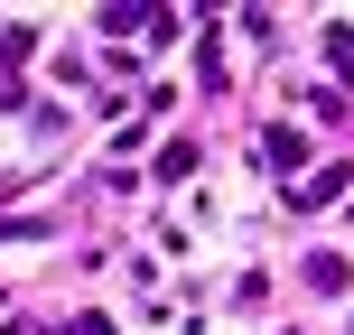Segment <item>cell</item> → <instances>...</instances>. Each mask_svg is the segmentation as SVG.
Returning a JSON list of instances; mask_svg holds the SVG:
<instances>
[{
    "mask_svg": "<svg viewBox=\"0 0 354 335\" xmlns=\"http://www.w3.org/2000/svg\"><path fill=\"white\" fill-rule=\"evenodd\" d=\"M308 280H317V289H345L354 270H345V251H308Z\"/></svg>",
    "mask_w": 354,
    "mask_h": 335,
    "instance_id": "3957f363",
    "label": "cell"
},
{
    "mask_svg": "<svg viewBox=\"0 0 354 335\" xmlns=\"http://www.w3.org/2000/svg\"><path fill=\"white\" fill-rule=\"evenodd\" d=\"M299 159H308V131H289V122H270V131H261V168H270V177H289Z\"/></svg>",
    "mask_w": 354,
    "mask_h": 335,
    "instance_id": "6da1fadb",
    "label": "cell"
},
{
    "mask_svg": "<svg viewBox=\"0 0 354 335\" xmlns=\"http://www.w3.org/2000/svg\"><path fill=\"white\" fill-rule=\"evenodd\" d=\"M159 177H168V186H187V177H196V140H168V149H159Z\"/></svg>",
    "mask_w": 354,
    "mask_h": 335,
    "instance_id": "7a4b0ae2",
    "label": "cell"
},
{
    "mask_svg": "<svg viewBox=\"0 0 354 335\" xmlns=\"http://www.w3.org/2000/svg\"><path fill=\"white\" fill-rule=\"evenodd\" d=\"M326 56H336V66L354 75V28H326Z\"/></svg>",
    "mask_w": 354,
    "mask_h": 335,
    "instance_id": "5b68a950",
    "label": "cell"
},
{
    "mask_svg": "<svg viewBox=\"0 0 354 335\" xmlns=\"http://www.w3.org/2000/svg\"><path fill=\"white\" fill-rule=\"evenodd\" d=\"M261 298H270V280H261V270H243V280L224 289V307H261Z\"/></svg>",
    "mask_w": 354,
    "mask_h": 335,
    "instance_id": "277c9868",
    "label": "cell"
}]
</instances>
